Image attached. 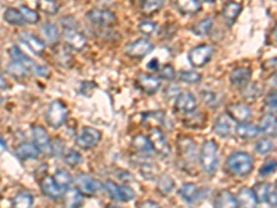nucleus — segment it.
Here are the masks:
<instances>
[{"label":"nucleus","mask_w":277,"mask_h":208,"mask_svg":"<svg viewBox=\"0 0 277 208\" xmlns=\"http://www.w3.org/2000/svg\"><path fill=\"white\" fill-rule=\"evenodd\" d=\"M252 157L248 153L235 152L226 159V168L235 176H247L252 171Z\"/></svg>","instance_id":"1"},{"label":"nucleus","mask_w":277,"mask_h":208,"mask_svg":"<svg viewBox=\"0 0 277 208\" xmlns=\"http://www.w3.org/2000/svg\"><path fill=\"white\" fill-rule=\"evenodd\" d=\"M218 153H219V149H218V145L215 143L214 140H208L202 145L200 153V162L204 172L212 175L216 171L218 161H219Z\"/></svg>","instance_id":"2"},{"label":"nucleus","mask_w":277,"mask_h":208,"mask_svg":"<svg viewBox=\"0 0 277 208\" xmlns=\"http://www.w3.org/2000/svg\"><path fill=\"white\" fill-rule=\"evenodd\" d=\"M67 117H68V110L61 100H54L48 105L46 119L51 128H60L65 122Z\"/></svg>","instance_id":"3"},{"label":"nucleus","mask_w":277,"mask_h":208,"mask_svg":"<svg viewBox=\"0 0 277 208\" xmlns=\"http://www.w3.org/2000/svg\"><path fill=\"white\" fill-rule=\"evenodd\" d=\"M10 54H11V57H13L15 61H20L28 71H32L35 75L42 76V78H47L48 76V69L45 65H41V64H36L35 61H32L18 48L14 46V48L10 49Z\"/></svg>","instance_id":"4"},{"label":"nucleus","mask_w":277,"mask_h":208,"mask_svg":"<svg viewBox=\"0 0 277 208\" xmlns=\"http://www.w3.org/2000/svg\"><path fill=\"white\" fill-rule=\"evenodd\" d=\"M214 54V48L209 46V45H200L197 48L191 49L187 54L188 62L195 67V68H201L204 67L205 64L209 62L211 57Z\"/></svg>","instance_id":"5"},{"label":"nucleus","mask_w":277,"mask_h":208,"mask_svg":"<svg viewBox=\"0 0 277 208\" xmlns=\"http://www.w3.org/2000/svg\"><path fill=\"white\" fill-rule=\"evenodd\" d=\"M104 189L112 200L117 201H131L135 199V192L128 186H118L112 180H105Z\"/></svg>","instance_id":"6"},{"label":"nucleus","mask_w":277,"mask_h":208,"mask_svg":"<svg viewBox=\"0 0 277 208\" xmlns=\"http://www.w3.org/2000/svg\"><path fill=\"white\" fill-rule=\"evenodd\" d=\"M101 139V132L92 128V126H85L82 128V131L79 132L78 138H76V143L78 146H81L83 149H90L93 146H96Z\"/></svg>","instance_id":"7"},{"label":"nucleus","mask_w":277,"mask_h":208,"mask_svg":"<svg viewBox=\"0 0 277 208\" xmlns=\"http://www.w3.org/2000/svg\"><path fill=\"white\" fill-rule=\"evenodd\" d=\"M64 42L67 43V46L71 50H75V52H81L88 45L86 36L82 32L74 29V28H65V31H64Z\"/></svg>","instance_id":"8"},{"label":"nucleus","mask_w":277,"mask_h":208,"mask_svg":"<svg viewBox=\"0 0 277 208\" xmlns=\"http://www.w3.org/2000/svg\"><path fill=\"white\" fill-rule=\"evenodd\" d=\"M226 112H228L229 117L237 121L238 124L240 122H248L251 117H252V110L249 108L247 104H229Z\"/></svg>","instance_id":"9"},{"label":"nucleus","mask_w":277,"mask_h":208,"mask_svg":"<svg viewBox=\"0 0 277 208\" xmlns=\"http://www.w3.org/2000/svg\"><path fill=\"white\" fill-rule=\"evenodd\" d=\"M154 45L150 41H145V39H140L126 46V54L132 57V58H141L148 53H151Z\"/></svg>","instance_id":"10"},{"label":"nucleus","mask_w":277,"mask_h":208,"mask_svg":"<svg viewBox=\"0 0 277 208\" xmlns=\"http://www.w3.org/2000/svg\"><path fill=\"white\" fill-rule=\"evenodd\" d=\"M75 183L76 189L82 194H88V196L96 194L98 187H100V185L97 183V180H94L90 175H86V173H79V175H76Z\"/></svg>","instance_id":"11"},{"label":"nucleus","mask_w":277,"mask_h":208,"mask_svg":"<svg viewBox=\"0 0 277 208\" xmlns=\"http://www.w3.org/2000/svg\"><path fill=\"white\" fill-rule=\"evenodd\" d=\"M88 20L92 21L93 24H97V25H110V24H114L117 17L112 11H108V10H100V8H93L90 10L86 14Z\"/></svg>","instance_id":"12"},{"label":"nucleus","mask_w":277,"mask_h":208,"mask_svg":"<svg viewBox=\"0 0 277 208\" xmlns=\"http://www.w3.org/2000/svg\"><path fill=\"white\" fill-rule=\"evenodd\" d=\"M150 143H151L154 152H158L162 156H168L169 154V146L166 142L165 135L161 132L158 128H152L150 131Z\"/></svg>","instance_id":"13"},{"label":"nucleus","mask_w":277,"mask_h":208,"mask_svg":"<svg viewBox=\"0 0 277 208\" xmlns=\"http://www.w3.org/2000/svg\"><path fill=\"white\" fill-rule=\"evenodd\" d=\"M32 136H34V142L36 149L39 152L50 154V138H48L47 132L43 126H34L32 129Z\"/></svg>","instance_id":"14"},{"label":"nucleus","mask_w":277,"mask_h":208,"mask_svg":"<svg viewBox=\"0 0 277 208\" xmlns=\"http://www.w3.org/2000/svg\"><path fill=\"white\" fill-rule=\"evenodd\" d=\"M237 200V208H256L258 207V200H256L255 193L249 187H242L238 190V194L235 197Z\"/></svg>","instance_id":"15"},{"label":"nucleus","mask_w":277,"mask_h":208,"mask_svg":"<svg viewBox=\"0 0 277 208\" xmlns=\"http://www.w3.org/2000/svg\"><path fill=\"white\" fill-rule=\"evenodd\" d=\"M62 201H64V208H81L83 204V196L76 187H68L65 189Z\"/></svg>","instance_id":"16"},{"label":"nucleus","mask_w":277,"mask_h":208,"mask_svg":"<svg viewBox=\"0 0 277 208\" xmlns=\"http://www.w3.org/2000/svg\"><path fill=\"white\" fill-rule=\"evenodd\" d=\"M20 41L22 43H25L28 49L35 53V54H42L45 52V42L39 39L38 36L29 34V32H21L20 34Z\"/></svg>","instance_id":"17"},{"label":"nucleus","mask_w":277,"mask_h":208,"mask_svg":"<svg viewBox=\"0 0 277 208\" xmlns=\"http://www.w3.org/2000/svg\"><path fill=\"white\" fill-rule=\"evenodd\" d=\"M197 107V100L190 92H180L176 99V108L183 112H191Z\"/></svg>","instance_id":"18"},{"label":"nucleus","mask_w":277,"mask_h":208,"mask_svg":"<svg viewBox=\"0 0 277 208\" xmlns=\"http://www.w3.org/2000/svg\"><path fill=\"white\" fill-rule=\"evenodd\" d=\"M138 85L140 89L144 90L147 95H154L159 89V81L155 76L148 74H140L138 79Z\"/></svg>","instance_id":"19"},{"label":"nucleus","mask_w":277,"mask_h":208,"mask_svg":"<svg viewBox=\"0 0 277 208\" xmlns=\"http://www.w3.org/2000/svg\"><path fill=\"white\" fill-rule=\"evenodd\" d=\"M214 132L221 138H229L230 133H231V121H230V118L228 115H225V114H221L215 121Z\"/></svg>","instance_id":"20"},{"label":"nucleus","mask_w":277,"mask_h":208,"mask_svg":"<svg viewBox=\"0 0 277 208\" xmlns=\"http://www.w3.org/2000/svg\"><path fill=\"white\" fill-rule=\"evenodd\" d=\"M251 68L248 67H238L230 74V81L234 86H245L251 79Z\"/></svg>","instance_id":"21"},{"label":"nucleus","mask_w":277,"mask_h":208,"mask_svg":"<svg viewBox=\"0 0 277 208\" xmlns=\"http://www.w3.org/2000/svg\"><path fill=\"white\" fill-rule=\"evenodd\" d=\"M41 187L43 194H45L46 197H48V199H51V200H55V199H58V197L61 196L60 187L55 185L54 179L50 178V176H45V178L42 179Z\"/></svg>","instance_id":"22"},{"label":"nucleus","mask_w":277,"mask_h":208,"mask_svg":"<svg viewBox=\"0 0 277 208\" xmlns=\"http://www.w3.org/2000/svg\"><path fill=\"white\" fill-rule=\"evenodd\" d=\"M241 4H240L238 1L230 0V1H228V3L225 4V7H223L222 15H223V18L228 21L229 24H233V22L237 20L238 14L241 13Z\"/></svg>","instance_id":"23"},{"label":"nucleus","mask_w":277,"mask_h":208,"mask_svg":"<svg viewBox=\"0 0 277 208\" xmlns=\"http://www.w3.org/2000/svg\"><path fill=\"white\" fill-rule=\"evenodd\" d=\"M215 208H237L235 196L228 190H223L215 199Z\"/></svg>","instance_id":"24"},{"label":"nucleus","mask_w":277,"mask_h":208,"mask_svg":"<svg viewBox=\"0 0 277 208\" xmlns=\"http://www.w3.org/2000/svg\"><path fill=\"white\" fill-rule=\"evenodd\" d=\"M235 133L240 139H254L259 133V128L255 125L248 124V122H240L235 128Z\"/></svg>","instance_id":"25"},{"label":"nucleus","mask_w":277,"mask_h":208,"mask_svg":"<svg viewBox=\"0 0 277 208\" xmlns=\"http://www.w3.org/2000/svg\"><path fill=\"white\" fill-rule=\"evenodd\" d=\"M15 154L20 157L21 159H31L36 158L39 156V150L36 149V146L32 143H21L17 149H15Z\"/></svg>","instance_id":"26"},{"label":"nucleus","mask_w":277,"mask_h":208,"mask_svg":"<svg viewBox=\"0 0 277 208\" xmlns=\"http://www.w3.org/2000/svg\"><path fill=\"white\" fill-rule=\"evenodd\" d=\"M176 6L179 8L180 13L193 15L198 13L201 8V4L198 0H176Z\"/></svg>","instance_id":"27"},{"label":"nucleus","mask_w":277,"mask_h":208,"mask_svg":"<svg viewBox=\"0 0 277 208\" xmlns=\"http://www.w3.org/2000/svg\"><path fill=\"white\" fill-rule=\"evenodd\" d=\"M259 132H263L269 136H276V117H275V114H266L261 119Z\"/></svg>","instance_id":"28"},{"label":"nucleus","mask_w":277,"mask_h":208,"mask_svg":"<svg viewBox=\"0 0 277 208\" xmlns=\"http://www.w3.org/2000/svg\"><path fill=\"white\" fill-rule=\"evenodd\" d=\"M132 146H133V149L138 153H144V154H147V153L154 152V149H152L148 138H145L143 135L135 136V138H133V142H132Z\"/></svg>","instance_id":"29"},{"label":"nucleus","mask_w":277,"mask_h":208,"mask_svg":"<svg viewBox=\"0 0 277 208\" xmlns=\"http://www.w3.org/2000/svg\"><path fill=\"white\" fill-rule=\"evenodd\" d=\"M14 208H34V197L28 192H21L13 200Z\"/></svg>","instance_id":"30"},{"label":"nucleus","mask_w":277,"mask_h":208,"mask_svg":"<svg viewBox=\"0 0 277 208\" xmlns=\"http://www.w3.org/2000/svg\"><path fill=\"white\" fill-rule=\"evenodd\" d=\"M179 194L180 197L183 200H186L187 203H193L197 199V196H198V189L193 183H185L183 186L180 187Z\"/></svg>","instance_id":"31"},{"label":"nucleus","mask_w":277,"mask_h":208,"mask_svg":"<svg viewBox=\"0 0 277 208\" xmlns=\"http://www.w3.org/2000/svg\"><path fill=\"white\" fill-rule=\"evenodd\" d=\"M53 179H54L55 185L60 187V190L61 189H68L69 185L72 183V178H71V175H69L65 169H57L54 173V176H53Z\"/></svg>","instance_id":"32"},{"label":"nucleus","mask_w":277,"mask_h":208,"mask_svg":"<svg viewBox=\"0 0 277 208\" xmlns=\"http://www.w3.org/2000/svg\"><path fill=\"white\" fill-rule=\"evenodd\" d=\"M214 27V22L212 20L207 17V18H204V20L198 21L195 25L193 27V32L194 35H197V36H205L211 32V29Z\"/></svg>","instance_id":"33"},{"label":"nucleus","mask_w":277,"mask_h":208,"mask_svg":"<svg viewBox=\"0 0 277 208\" xmlns=\"http://www.w3.org/2000/svg\"><path fill=\"white\" fill-rule=\"evenodd\" d=\"M165 0H144L141 4V11L145 15H151L152 13L158 11L161 7L164 6Z\"/></svg>","instance_id":"34"},{"label":"nucleus","mask_w":277,"mask_h":208,"mask_svg":"<svg viewBox=\"0 0 277 208\" xmlns=\"http://www.w3.org/2000/svg\"><path fill=\"white\" fill-rule=\"evenodd\" d=\"M4 21L11 25H21L24 24V18L18 11V8H7L4 11Z\"/></svg>","instance_id":"35"},{"label":"nucleus","mask_w":277,"mask_h":208,"mask_svg":"<svg viewBox=\"0 0 277 208\" xmlns=\"http://www.w3.org/2000/svg\"><path fill=\"white\" fill-rule=\"evenodd\" d=\"M179 79L182 82L188 83V85H197V83L201 82L202 76L195 71H180Z\"/></svg>","instance_id":"36"},{"label":"nucleus","mask_w":277,"mask_h":208,"mask_svg":"<svg viewBox=\"0 0 277 208\" xmlns=\"http://www.w3.org/2000/svg\"><path fill=\"white\" fill-rule=\"evenodd\" d=\"M252 190H254V193H255L258 203H259V201H261V203H266V201H268V197H269L270 190H272V186H270L269 183H259V185H256L255 189H252Z\"/></svg>","instance_id":"37"},{"label":"nucleus","mask_w":277,"mask_h":208,"mask_svg":"<svg viewBox=\"0 0 277 208\" xmlns=\"http://www.w3.org/2000/svg\"><path fill=\"white\" fill-rule=\"evenodd\" d=\"M7 71H8V74H10V75H13L14 78H17V79L24 78V76L27 75V72H28V69L25 68V67H24L20 61H15V60H14L13 62H10V64H8Z\"/></svg>","instance_id":"38"},{"label":"nucleus","mask_w":277,"mask_h":208,"mask_svg":"<svg viewBox=\"0 0 277 208\" xmlns=\"http://www.w3.org/2000/svg\"><path fill=\"white\" fill-rule=\"evenodd\" d=\"M273 149H275V145H273V142L268 138L259 139L255 143V152L258 153V154H261V156H265V154H268V153L273 152Z\"/></svg>","instance_id":"39"},{"label":"nucleus","mask_w":277,"mask_h":208,"mask_svg":"<svg viewBox=\"0 0 277 208\" xmlns=\"http://www.w3.org/2000/svg\"><path fill=\"white\" fill-rule=\"evenodd\" d=\"M18 11H20L21 15H22L24 22L35 24V22H38V20H39V14L36 13L35 10H32V8H29V7L20 6L18 7Z\"/></svg>","instance_id":"40"},{"label":"nucleus","mask_w":277,"mask_h":208,"mask_svg":"<svg viewBox=\"0 0 277 208\" xmlns=\"http://www.w3.org/2000/svg\"><path fill=\"white\" fill-rule=\"evenodd\" d=\"M42 31H43V35L47 38V41L50 42V43L57 42V39H58V31H57V27H55L54 24H51V22H48V21L47 22H45Z\"/></svg>","instance_id":"41"},{"label":"nucleus","mask_w":277,"mask_h":208,"mask_svg":"<svg viewBox=\"0 0 277 208\" xmlns=\"http://www.w3.org/2000/svg\"><path fill=\"white\" fill-rule=\"evenodd\" d=\"M38 7L46 14H55L58 11V3L55 0H38Z\"/></svg>","instance_id":"42"},{"label":"nucleus","mask_w":277,"mask_h":208,"mask_svg":"<svg viewBox=\"0 0 277 208\" xmlns=\"http://www.w3.org/2000/svg\"><path fill=\"white\" fill-rule=\"evenodd\" d=\"M173 187H175V182L171 176H168V175H162L158 180V189L159 192L162 194H169L173 190Z\"/></svg>","instance_id":"43"},{"label":"nucleus","mask_w":277,"mask_h":208,"mask_svg":"<svg viewBox=\"0 0 277 208\" xmlns=\"http://www.w3.org/2000/svg\"><path fill=\"white\" fill-rule=\"evenodd\" d=\"M64 161H65V164H67V165L76 166L82 162V156L76 152V150H69V152L65 154Z\"/></svg>","instance_id":"44"},{"label":"nucleus","mask_w":277,"mask_h":208,"mask_svg":"<svg viewBox=\"0 0 277 208\" xmlns=\"http://www.w3.org/2000/svg\"><path fill=\"white\" fill-rule=\"evenodd\" d=\"M247 88L244 89V97L245 99H249V100H252V99H256V97L259 96V93L262 92V88H259V85L258 83H247L245 85Z\"/></svg>","instance_id":"45"},{"label":"nucleus","mask_w":277,"mask_h":208,"mask_svg":"<svg viewBox=\"0 0 277 208\" xmlns=\"http://www.w3.org/2000/svg\"><path fill=\"white\" fill-rule=\"evenodd\" d=\"M138 31L141 32V34L144 35H151L155 32V29H157V24L154 22V21H141L140 24H138Z\"/></svg>","instance_id":"46"},{"label":"nucleus","mask_w":277,"mask_h":208,"mask_svg":"<svg viewBox=\"0 0 277 208\" xmlns=\"http://www.w3.org/2000/svg\"><path fill=\"white\" fill-rule=\"evenodd\" d=\"M62 153H64V142L61 139H54L53 142H50V154L61 156Z\"/></svg>","instance_id":"47"},{"label":"nucleus","mask_w":277,"mask_h":208,"mask_svg":"<svg viewBox=\"0 0 277 208\" xmlns=\"http://www.w3.org/2000/svg\"><path fill=\"white\" fill-rule=\"evenodd\" d=\"M276 171V159L275 158H269L259 169V173L261 175H269V173H273Z\"/></svg>","instance_id":"48"},{"label":"nucleus","mask_w":277,"mask_h":208,"mask_svg":"<svg viewBox=\"0 0 277 208\" xmlns=\"http://www.w3.org/2000/svg\"><path fill=\"white\" fill-rule=\"evenodd\" d=\"M159 76L162 78V79H166V81H173L175 79V69L171 64H166L164 65L161 71H159Z\"/></svg>","instance_id":"49"},{"label":"nucleus","mask_w":277,"mask_h":208,"mask_svg":"<svg viewBox=\"0 0 277 208\" xmlns=\"http://www.w3.org/2000/svg\"><path fill=\"white\" fill-rule=\"evenodd\" d=\"M201 97H202V100H204L208 105H214L215 99H216L215 93H212V92H205V90L201 92Z\"/></svg>","instance_id":"50"},{"label":"nucleus","mask_w":277,"mask_h":208,"mask_svg":"<svg viewBox=\"0 0 277 208\" xmlns=\"http://www.w3.org/2000/svg\"><path fill=\"white\" fill-rule=\"evenodd\" d=\"M266 105H268V108L270 110H276V93L275 92H272L268 95L266 97Z\"/></svg>","instance_id":"51"},{"label":"nucleus","mask_w":277,"mask_h":208,"mask_svg":"<svg viewBox=\"0 0 277 208\" xmlns=\"http://www.w3.org/2000/svg\"><path fill=\"white\" fill-rule=\"evenodd\" d=\"M138 208H159V206L155 203V201L147 200V201H143L141 204H138Z\"/></svg>","instance_id":"52"},{"label":"nucleus","mask_w":277,"mask_h":208,"mask_svg":"<svg viewBox=\"0 0 277 208\" xmlns=\"http://www.w3.org/2000/svg\"><path fill=\"white\" fill-rule=\"evenodd\" d=\"M266 203H269L270 206H273V207H276V187H273V190H270L269 193V197H268V201Z\"/></svg>","instance_id":"53"},{"label":"nucleus","mask_w":277,"mask_h":208,"mask_svg":"<svg viewBox=\"0 0 277 208\" xmlns=\"http://www.w3.org/2000/svg\"><path fill=\"white\" fill-rule=\"evenodd\" d=\"M157 65H158V61H157V58H154L151 62H148V64H147V68L155 69V68H157Z\"/></svg>","instance_id":"54"},{"label":"nucleus","mask_w":277,"mask_h":208,"mask_svg":"<svg viewBox=\"0 0 277 208\" xmlns=\"http://www.w3.org/2000/svg\"><path fill=\"white\" fill-rule=\"evenodd\" d=\"M8 88V85H7L6 79L3 78V76H0V90H4Z\"/></svg>","instance_id":"55"},{"label":"nucleus","mask_w":277,"mask_h":208,"mask_svg":"<svg viewBox=\"0 0 277 208\" xmlns=\"http://www.w3.org/2000/svg\"><path fill=\"white\" fill-rule=\"evenodd\" d=\"M0 145L3 146V147H6V142H4V140L1 139V136H0Z\"/></svg>","instance_id":"56"},{"label":"nucleus","mask_w":277,"mask_h":208,"mask_svg":"<svg viewBox=\"0 0 277 208\" xmlns=\"http://www.w3.org/2000/svg\"><path fill=\"white\" fill-rule=\"evenodd\" d=\"M107 208H121V207H118V206H108Z\"/></svg>","instance_id":"57"},{"label":"nucleus","mask_w":277,"mask_h":208,"mask_svg":"<svg viewBox=\"0 0 277 208\" xmlns=\"http://www.w3.org/2000/svg\"><path fill=\"white\" fill-rule=\"evenodd\" d=\"M135 1H136V3H143L144 0H135Z\"/></svg>","instance_id":"58"},{"label":"nucleus","mask_w":277,"mask_h":208,"mask_svg":"<svg viewBox=\"0 0 277 208\" xmlns=\"http://www.w3.org/2000/svg\"><path fill=\"white\" fill-rule=\"evenodd\" d=\"M205 1H216V0H205Z\"/></svg>","instance_id":"59"},{"label":"nucleus","mask_w":277,"mask_h":208,"mask_svg":"<svg viewBox=\"0 0 277 208\" xmlns=\"http://www.w3.org/2000/svg\"><path fill=\"white\" fill-rule=\"evenodd\" d=\"M0 102H1V96H0Z\"/></svg>","instance_id":"60"}]
</instances>
